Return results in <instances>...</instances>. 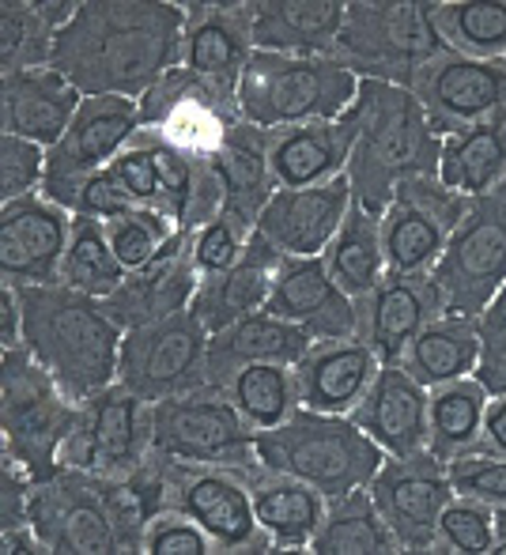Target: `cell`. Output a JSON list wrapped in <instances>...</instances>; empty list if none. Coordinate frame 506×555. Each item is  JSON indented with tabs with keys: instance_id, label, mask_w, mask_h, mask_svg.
<instances>
[{
	"instance_id": "cell-16",
	"label": "cell",
	"mask_w": 506,
	"mask_h": 555,
	"mask_svg": "<svg viewBox=\"0 0 506 555\" xmlns=\"http://www.w3.org/2000/svg\"><path fill=\"white\" fill-rule=\"evenodd\" d=\"M30 526L46 552L106 555L118 552L111 511H106L99 476L80 468H57L30 488Z\"/></svg>"
},
{
	"instance_id": "cell-51",
	"label": "cell",
	"mask_w": 506,
	"mask_h": 555,
	"mask_svg": "<svg viewBox=\"0 0 506 555\" xmlns=\"http://www.w3.org/2000/svg\"><path fill=\"white\" fill-rule=\"evenodd\" d=\"M480 450H492L506 457V393L492 397L484 412V435H480Z\"/></svg>"
},
{
	"instance_id": "cell-31",
	"label": "cell",
	"mask_w": 506,
	"mask_h": 555,
	"mask_svg": "<svg viewBox=\"0 0 506 555\" xmlns=\"http://www.w3.org/2000/svg\"><path fill=\"white\" fill-rule=\"evenodd\" d=\"M310 344H314V336L302 333L299 325L284 322V318L269 314V310H257V314L243 318V322L212 333V340H208V374H212V386H228L231 374L250 363L299 366V359L310 351Z\"/></svg>"
},
{
	"instance_id": "cell-15",
	"label": "cell",
	"mask_w": 506,
	"mask_h": 555,
	"mask_svg": "<svg viewBox=\"0 0 506 555\" xmlns=\"http://www.w3.org/2000/svg\"><path fill=\"white\" fill-rule=\"evenodd\" d=\"M381 518L389 521L401 552H442L439 518L446 503L457 495L450 483L446 461L431 450L408 453V457H386L375 480L367 483Z\"/></svg>"
},
{
	"instance_id": "cell-8",
	"label": "cell",
	"mask_w": 506,
	"mask_h": 555,
	"mask_svg": "<svg viewBox=\"0 0 506 555\" xmlns=\"http://www.w3.org/2000/svg\"><path fill=\"white\" fill-rule=\"evenodd\" d=\"M152 453L190 465H220L243 476L261 473L257 431L235 409L223 386L163 397L152 404Z\"/></svg>"
},
{
	"instance_id": "cell-21",
	"label": "cell",
	"mask_w": 506,
	"mask_h": 555,
	"mask_svg": "<svg viewBox=\"0 0 506 555\" xmlns=\"http://www.w3.org/2000/svg\"><path fill=\"white\" fill-rule=\"evenodd\" d=\"M446 314V302L431 272L389 269L378 287L360 302V336L375 348L381 363H397L419 330Z\"/></svg>"
},
{
	"instance_id": "cell-7",
	"label": "cell",
	"mask_w": 506,
	"mask_h": 555,
	"mask_svg": "<svg viewBox=\"0 0 506 555\" xmlns=\"http://www.w3.org/2000/svg\"><path fill=\"white\" fill-rule=\"evenodd\" d=\"M80 401L61 389V382L27 351L4 348L0 359V424L4 450L30 473V480H46L57 473L61 446L76 424Z\"/></svg>"
},
{
	"instance_id": "cell-13",
	"label": "cell",
	"mask_w": 506,
	"mask_h": 555,
	"mask_svg": "<svg viewBox=\"0 0 506 555\" xmlns=\"http://www.w3.org/2000/svg\"><path fill=\"white\" fill-rule=\"evenodd\" d=\"M140 132V106L137 99L121 95H95L83 99L76 121L53 147H46V182L42 197L73 212L76 193L83 190L91 175L106 170L126 144Z\"/></svg>"
},
{
	"instance_id": "cell-26",
	"label": "cell",
	"mask_w": 506,
	"mask_h": 555,
	"mask_svg": "<svg viewBox=\"0 0 506 555\" xmlns=\"http://www.w3.org/2000/svg\"><path fill=\"white\" fill-rule=\"evenodd\" d=\"M83 106V91L57 68L0 76V129L30 144L53 147Z\"/></svg>"
},
{
	"instance_id": "cell-29",
	"label": "cell",
	"mask_w": 506,
	"mask_h": 555,
	"mask_svg": "<svg viewBox=\"0 0 506 555\" xmlns=\"http://www.w3.org/2000/svg\"><path fill=\"white\" fill-rule=\"evenodd\" d=\"M254 46L291 57H333L345 27V0H250Z\"/></svg>"
},
{
	"instance_id": "cell-27",
	"label": "cell",
	"mask_w": 506,
	"mask_h": 555,
	"mask_svg": "<svg viewBox=\"0 0 506 555\" xmlns=\"http://www.w3.org/2000/svg\"><path fill=\"white\" fill-rule=\"evenodd\" d=\"M284 261L287 257L280 254L264 234L254 231L246 254L238 257L231 269L216 272V276H200V287H197V295H193L190 310L200 318V325H205L208 333H220V330H228V325L243 322V318L264 310Z\"/></svg>"
},
{
	"instance_id": "cell-24",
	"label": "cell",
	"mask_w": 506,
	"mask_h": 555,
	"mask_svg": "<svg viewBox=\"0 0 506 555\" xmlns=\"http://www.w3.org/2000/svg\"><path fill=\"white\" fill-rule=\"evenodd\" d=\"M378 371L381 359L363 336L314 340L295 366L302 409L325 412V416H352Z\"/></svg>"
},
{
	"instance_id": "cell-52",
	"label": "cell",
	"mask_w": 506,
	"mask_h": 555,
	"mask_svg": "<svg viewBox=\"0 0 506 555\" xmlns=\"http://www.w3.org/2000/svg\"><path fill=\"white\" fill-rule=\"evenodd\" d=\"M4 314H0V344L4 348H20L23 344V302H20V292L4 284Z\"/></svg>"
},
{
	"instance_id": "cell-4",
	"label": "cell",
	"mask_w": 506,
	"mask_h": 555,
	"mask_svg": "<svg viewBox=\"0 0 506 555\" xmlns=\"http://www.w3.org/2000/svg\"><path fill=\"white\" fill-rule=\"evenodd\" d=\"M360 76L337 57H291L254 50L238 83V117L257 129L340 121L355 103Z\"/></svg>"
},
{
	"instance_id": "cell-32",
	"label": "cell",
	"mask_w": 506,
	"mask_h": 555,
	"mask_svg": "<svg viewBox=\"0 0 506 555\" xmlns=\"http://www.w3.org/2000/svg\"><path fill=\"white\" fill-rule=\"evenodd\" d=\"M250 495L257 521L272 541V552H310L317 521L329 503L322 491L310 488L307 480L261 465V473L250 476Z\"/></svg>"
},
{
	"instance_id": "cell-45",
	"label": "cell",
	"mask_w": 506,
	"mask_h": 555,
	"mask_svg": "<svg viewBox=\"0 0 506 555\" xmlns=\"http://www.w3.org/2000/svg\"><path fill=\"white\" fill-rule=\"evenodd\" d=\"M457 495L480 499L488 506H506V457L492 450H469L446 465Z\"/></svg>"
},
{
	"instance_id": "cell-53",
	"label": "cell",
	"mask_w": 506,
	"mask_h": 555,
	"mask_svg": "<svg viewBox=\"0 0 506 555\" xmlns=\"http://www.w3.org/2000/svg\"><path fill=\"white\" fill-rule=\"evenodd\" d=\"M0 552H8V555H35V552H46V544L38 541V533H35V526H20V529H4L0 533Z\"/></svg>"
},
{
	"instance_id": "cell-40",
	"label": "cell",
	"mask_w": 506,
	"mask_h": 555,
	"mask_svg": "<svg viewBox=\"0 0 506 555\" xmlns=\"http://www.w3.org/2000/svg\"><path fill=\"white\" fill-rule=\"evenodd\" d=\"M126 264L118 261L111 246V234H106V223L95 220V216H76L73 220V234H68V249L65 261H61L57 284L73 287V292L95 295V299H106L121 287L126 280Z\"/></svg>"
},
{
	"instance_id": "cell-39",
	"label": "cell",
	"mask_w": 506,
	"mask_h": 555,
	"mask_svg": "<svg viewBox=\"0 0 506 555\" xmlns=\"http://www.w3.org/2000/svg\"><path fill=\"white\" fill-rule=\"evenodd\" d=\"M223 389H228V397L235 401V409L243 412L254 431L280 427L284 420H291L302 409L299 378H295V366L287 363L238 366Z\"/></svg>"
},
{
	"instance_id": "cell-23",
	"label": "cell",
	"mask_w": 506,
	"mask_h": 555,
	"mask_svg": "<svg viewBox=\"0 0 506 555\" xmlns=\"http://www.w3.org/2000/svg\"><path fill=\"white\" fill-rule=\"evenodd\" d=\"M348 208H352L348 175L310 190H276L257 220V234H264L284 257H322L337 238Z\"/></svg>"
},
{
	"instance_id": "cell-6",
	"label": "cell",
	"mask_w": 506,
	"mask_h": 555,
	"mask_svg": "<svg viewBox=\"0 0 506 555\" xmlns=\"http://www.w3.org/2000/svg\"><path fill=\"white\" fill-rule=\"evenodd\" d=\"M442 50L431 0H352L333 57L360 80L412 88L419 68Z\"/></svg>"
},
{
	"instance_id": "cell-5",
	"label": "cell",
	"mask_w": 506,
	"mask_h": 555,
	"mask_svg": "<svg viewBox=\"0 0 506 555\" xmlns=\"http://www.w3.org/2000/svg\"><path fill=\"white\" fill-rule=\"evenodd\" d=\"M257 461L272 473L307 480L325 499L367 488L386 461L352 416H325L299 409L280 427L257 431Z\"/></svg>"
},
{
	"instance_id": "cell-22",
	"label": "cell",
	"mask_w": 506,
	"mask_h": 555,
	"mask_svg": "<svg viewBox=\"0 0 506 555\" xmlns=\"http://www.w3.org/2000/svg\"><path fill=\"white\" fill-rule=\"evenodd\" d=\"M264 310L299 325L314 340L360 336V302L340 292L325 269V257H287Z\"/></svg>"
},
{
	"instance_id": "cell-47",
	"label": "cell",
	"mask_w": 506,
	"mask_h": 555,
	"mask_svg": "<svg viewBox=\"0 0 506 555\" xmlns=\"http://www.w3.org/2000/svg\"><path fill=\"white\" fill-rule=\"evenodd\" d=\"M46 182V147L23 137H0V197L20 201L42 193Z\"/></svg>"
},
{
	"instance_id": "cell-37",
	"label": "cell",
	"mask_w": 506,
	"mask_h": 555,
	"mask_svg": "<svg viewBox=\"0 0 506 555\" xmlns=\"http://www.w3.org/2000/svg\"><path fill=\"white\" fill-rule=\"evenodd\" d=\"M488 393L477 378H454L431 389V412H427V450L439 461H454L462 453L477 450L484 435V412Z\"/></svg>"
},
{
	"instance_id": "cell-44",
	"label": "cell",
	"mask_w": 506,
	"mask_h": 555,
	"mask_svg": "<svg viewBox=\"0 0 506 555\" xmlns=\"http://www.w3.org/2000/svg\"><path fill=\"white\" fill-rule=\"evenodd\" d=\"M442 552L488 555L495 552V511L480 499L454 495L439 518Z\"/></svg>"
},
{
	"instance_id": "cell-28",
	"label": "cell",
	"mask_w": 506,
	"mask_h": 555,
	"mask_svg": "<svg viewBox=\"0 0 506 555\" xmlns=\"http://www.w3.org/2000/svg\"><path fill=\"white\" fill-rule=\"evenodd\" d=\"M264 132H269V163L276 190H310V185H325L333 178L348 175L352 129H348L345 117Z\"/></svg>"
},
{
	"instance_id": "cell-14",
	"label": "cell",
	"mask_w": 506,
	"mask_h": 555,
	"mask_svg": "<svg viewBox=\"0 0 506 555\" xmlns=\"http://www.w3.org/2000/svg\"><path fill=\"white\" fill-rule=\"evenodd\" d=\"M250 0H190L185 4L182 65L205 83V91L231 114H238V83L254 57Z\"/></svg>"
},
{
	"instance_id": "cell-41",
	"label": "cell",
	"mask_w": 506,
	"mask_h": 555,
	"mask_svg": "<svg viewBox=\"0 0 506 555\" xmlns=\"http://www.w3.org/2000/svg\"><path fill=\"white\" fill-rule=\"evenodd\" d=\"M53 50H57V30L38 15L35 0L0 4V76L50 68Z\"/></svg>"
},
{
	"instance_id": "cell-35",
	"label": "cell",
	"mask_w": 506,
	"mask_h": 555,
	"mask_svg": "<svg viewBox=\"0 0 506 555\" xmlns=\"http://www.w3.org/2000/svg\"><path fill=\"white\" fill-rule=\"evenodd\" d=\"M310 552L317 555H393L401 552L389 521L381 518L371 488H355L345 495H333L325 503V514L317 521V533L310 541Z\"/></svg>"
},
{
	"instance_id": "cell-11",
	"label": "cell",
	"mask_w": 506,
	"mask_h": 555,
	"mask_svg": "<svg viewBox=\"0 0 506 555\" xmlns=\"http://www.w3.org/2000/svg\"><path fill=\"white\" fill-rule=\"evenodd\" d=\"M208 340L212 333L200 325L193 310L174 318H163L144 330H129L121 340L118 382H126L132 393L144 401L193 393V389L212 386L208 374Z\"/></svg>"
},
{
	"instance_id": "cell-43",
	"label": "cell",
	"mask_w": 506,
	"mask_h": 555,
	"mask_svg": "<svg viewBox=\"0 0 506 555\" xmlns=\"http://www.w3.org/2000/svg\"><path fill=\"white\" fill-rule=\"evenodd\" d=\"M254 238V227L238 220L231 208H223L220 216H212L208 223H200L197 231H190V254L200 276H216V272L231 269L238 257L246 254Z\"/></svg>"
},
{
	"instance_id": "cell-42",
	"label": "cell",
	"mask_w": 506,
	"mask_h": 555,
	"mask_svg": "<svg viewBox=\"0 0 506 555\" xmlns=\"http://www.w3.org/2000/svg\"><path fill=\"white\" fill-rule=\"evenodd\" d=\"M103 223H106V234H111L114 254H118V261L126 264V272L144 269V264L152 261L178 231H182L170 216L152 212V208H132V212H121Z\"/></svg>"
},
{
	"instance_id": "cell-25",
	"label": "cell",
	"mask_w": 506,
	"mask_h": 555,
	"mask_svg": "<svg viewBox=\"0 0 506 555\" xmlns=\"http://www.w3.org/2000/svg\"><path fill=\"white\" fill-rule=\"evenodd\" d=\"M427 412L431 389L419 386L401 363H381L352 420L386 457H408L427 450Z\"/></svg>"
},
{
	"instance_id": "cell-10",
	"label": "cell",
	"mask_w": 506,
	"mask_h": 555,
	"mask_svg": "<svg viewBox=\"0 0 506 555\" xmlns=\"http://www.w3.org/2000/svg\"><path fill=\"white\" fill-rule=\"evenodd\" d=\"M152 401L114 382L80 401L57 465L91 476H129L152 457Z\"/></svg>"
},
{
	"instance_id": "cell-54",
	"label": "cell",
	"mask_w": 506,
	"mask_h": 555,
	"mask_svg": "<svg viewBox=\"0 0 506 555\" xmlns=\"http://www.w3.org/2000/svg\"><path fill=\"white\" fill-rule=\"evenodd\" d=\"M495 511V552H506V506H492Z\"/></svg>"
},
{
	"instance_id": "cell-34",
	"label": "cell",
	"mask_w": 506,
	"mask_h": 555,
	"mask_svg": "<svg viewBox=\"0 0 506 555\" xmlns=\"http://www.w3.org/2000/svg\"><path fill=\"white\" fill-rule=\"evenodd\" d=\"M480 340H477V318L472 314H439L427 330L416 333V340L404 348L397 363L419 382L434 389L442 382L469 378L477 371Z\"/></svg>"
},
{
	"instance_id": "cell-48",
	"label": "cell",
	"mask_w": 506,
	"mask_h": 555,
	"mask_svg": "<svg viewBox=\"0 0 506 555\" xmlns=\"http://www.w3.org/2000/svg\"><path fill=\"white\" fill-rule=\"evenodd\" d=\"M144 552L147 555H216V544H212V537L205 533L200 521H193L185 511L167 506V511L155 514L152 526H147Z\"/></svg>"
},
{
	"instance_id": "cell-19",
	"label": "cell",
	"mask_w": 506,
	"mask_h": 555,
	"mask_svg": "<svg viewBox=\"0 0 506 555\" xmlns=\"http://www.w3.org/2000/svg\"><path fill=\"white\" fill-rule=\"evenodd\" d=\"M76 216L42 193L8 201L0 212V280L8 287L57 284Z\"/></svg>"
},
{
	"instance_id": "cell-36",
	"label": "cell",
	"mask_w": 506,
	"mask_h": 555,
	"mask_svg": "<svg viewBox=\"0 0 506 555\" xmlns=\"http://www.w3.org/2000/svg\"><path fill=\"white\" fill-rule=\"evenodd\" d=\"M322 257L340 292L352 295L355 302H363L378 287V280L389 272L386 246H381V216L367 212V208L352 201L337 238L329 242V249Z\"/></svg>"
},
{
	"instance_id": "cell-30",
	"label": "cell",
	"mask_w": 506,
	"mask_h": 555,
	"mask_svg": "<svg viewBox=\"0 0 506 555\" xmlns=\"http://www.w3.org/2000/svg\"><path fill=\"white\" fill-rule=\"evenodd\" d=\"M212 167L223 182V208H231L238 220H246L257 231L264 205L276 193V178H272L269 163V132L243 121V117L231 121L212 152Z\"/></svg>"
},
{
	"instance_id": "cell-3",
	"label": "cell",
	"mask_w": 506,
	"mask_h": 555,
	"mask_svg": "<svg viewBox=\"0 0 506 555\" xmlns=\"http://www.w3.org/2000/svg\"><path fill=\"white\" fill-rule=\"evenodd\" d=\"M23 302V344L61 382L73 401L118 382L126 330L111 318L103 299L65 284L15 287Z\"/></svg>"
},
{
	"instance_id": "cell-20",
	"label": "cell",
	"mask_w": 506,
	"mask_h": 555,
	"mask_svg": "<svg viewBox=\"0 0 506 555\" xmlns=\"http://www.w3.org/2000/svg\"><path fill=\"white\" fill-rule=\"evenodd\" d=\"M200 287V272L190 254V231H178L144 269H132L114 295H106V310L121 330H144L163 318L190 310Z\"/></svg>"
},
{
	"instance_id": "cell-33",
	"label": "cell",
	"mask_w": 506,
	"mask_h": 555,
	"mask_svg": "<svg viewBox=\"0 0 506 555\" xmlns=\"http://www.w3.org/2000/svg\"><path fill=\"white\" fill-rule=\"evenodd\" d=\"M439 182L462 197H484L506 182V114L442 137Z\"/></svg>"
},
{
	"instance_id": "cell-2",
	"label": "cell",
	"mask_w": 506,
	"mask_h": 555,
	"mask_svg": "<svg viewBox=\"0 0 506 555\" xmlns=\"http://www.w3.org/2000/svg\"><path fill=\"white\" fill-rule=\"evenodd\" d=\"M345 121L352 129V201L367 212H386L393 190L408 178H439L442 132L408 88L360 80Z\"/></svg>"
},
{
	"instance_id": "cell-9",
	"label": "cell",
	"mask_w": 506,
	"mask_h": 555,
	"mask_svg": "<svg viewBox=\"0 0 506 555\" xmlns=\"http://www.w3.org/2000/svg\"><path fill=\"white\" fill-rule=\"evenodd\" d=\"M446 314L477 318L506 287V182L472 197L431 269Z\"/></svg>"
},
{
	"instance_id": "cell-46",
	"label": "cell",
	"mask_w": 506,
	"mask_h": 555,
	"mask_svg": "<svg viewBox=\"0 0 506 555\" xmlns=\"http://www.w3.org/2000/svg\"><path fill=\"white\" fill-rule=\"evenodd\" d=\"M477 371L472 378L488 389L492 397L506 393V287L477 314Z\"/></svg>"
},
{
	"instance_id": "cell-12",
	"label": "cell",
	"mask_w": 506,
	"mask_h": 555,
	"mask_svg": "<svg viewBox=\"0 0 506 555\" xmlns=\"http://www.w3.org/2000/svg\"><path fill=\"white\" fill-rule=\"evenodd\" d=\"M159 457V453H155ZM167 480V506L185 511L205 526L216 552H272L269 533L254 514L250 476L220 465H190V461L159 457Z\"/></svg>"
},
{
	"instance_id": "cell-18",
	"label": "cell",
	"mask_w": 506,
	"mask_h": 555,
	"mask_svg": "<svg viewBox=\"0 0 506 555\" xmlns=\"http://www.w3.org/2000/svg\"><path fill=\"white\" fill-rule=\"evenodd\" d=\"M408 91L424 103L427 117L442 137L465 129V125L492 121V117L506 114V57L480 61L442 50L439 57L419 68Z\"/></svg>"
},
{
	"instance_id": "cell-1",
	"label": "cell",
	"mask_w": 506,
	"mask_h": 555,
	"mask_svg": "<svg viewBox=\"0 0 506 555\" xmlns=\"http://www.w3.org/2000/svg\"><path fill=\"white\" fill-rule=\"evenodd\" d=\"M185 4L170 0H83L76 20L57 35L53 68L83 99H140L182 65Z\"/></svg>"
},
{
	"instance_id": "cell-17",
	"label": "cell",
	"mask_w": 506,
	"mask_h": 555,
	"mask_svg": "<svg viewBox=\"0 0 506 555\" xmlns=\"http://www.w3.org/2000/svg\"><path fill=\"white\" fill-rule=\"evenodd\" d=\"M465 208L469 197L446 190L439 178H408L397 185L381 212V246L389 269L431 272Z\"/></svg>"
},
{
	"instance_id": "cell-50",
	"label": "cell",
	"mask_w": 506,
	"mask_h": 555,
	"mask_svg": "<svg viewBox=\"0 0 506 555\" xmlns=\"http://www.w3.org/2000/svg\"><path fill=\"white\" fill-rule=\"evenodd\" d=\"M132 197L121 190V182L111 175V170H99L83 182V190L76 193L73 216H95V220H114L121 212H132Z\"/></svg>"
},
{
	"instance_id": "cell-49",
	"label": "cell",
	"mask_w": 506,
	"mask_h": 555,
	"mask_svg": "<svg viewBox=\"0 0 506 555\" xmlns=\"http://www.w3.org/2000/svg\"><path fill=\"white\" fill-rule=\"evenodd\" d=\"M30 488H35L30 473L4 450V461H0V533L30 521Z\"/></svg>"
},
{
	"instance_id": "cell-38",
	"label": "cell",
	"mask_w": 506,
	"mask_h": 555,
	"mask_svg": "<svg viewBox=\"0 0 506 555\" xmlns=\"http://www.w3.org/2000/svg\"><path fill=\"white\" fill-rule=\"evenodd\" d=\"M442 46L465 57H506V0H431Z\"/></svg>"
}]
</instances>
